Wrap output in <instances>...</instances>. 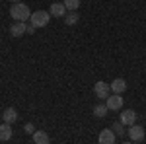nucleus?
<instances>
[{
  "label": "nucleus",
  "mask_w": 146,
  "mask_h": 144,
  "mask_svg": "<svg viewBox=\"0 0 146 144\" xmlns=\"http://www.w3.org/2000/svg\"><path fill=\"white\" fill-rule=\"evenodd\" d=\"M10 16L16 22H25V20L31 18V12H29V6L27 4L16 2V4H12V8H10Z\"/></svg>",
  "instance_id": "nucleus-1"
},
{
  "label": "nucleus",
  "mask_w": 146,
  "mask_h": 144,
  "mask_svg": "<svg viewBox=\"0 0 146 144\" xmlns=\"http://www.w3.org/2000/svg\"><path fill=\"white\" fill-rule=\"evenodd\" d=\"M31 25H35V27H45L47 23H49V20H51V14L49 12H43V10H37L31 14Z\"/></svg>",
  "instance_id": "nucleus-2"
},
{
  "label": "nucleus",
  "mask_w": 146,
  "mask_h": 144,
  "mask_svg": "<svg viewBox=\"0 0 146 144\" xmlns=\"http://www.w3.org/2000/svg\"><path fill=\"white\" fill-rule=\"evenodd\" d=\"M94 94L100 98V100H107L109 96H111V88H109V84H105V82H96L94 84Z\"/></svg>",
  "instance_id": "nucleus-3"
},
{
  "label": "nucleus",
  "mask_w": 146,
  "mask_h": 144,
  "mask_svg": "<svg viewBox=\"0 0 146 144\" xmlns=\"http://www.w3.org/2000/svg\"><path fill=\"white\" fill-rule=\"evenodd\" d=\"M105 101H107L105 105H107V109H109V111H121V109H123V103H125L123 98H121L119 94H111Z\"/></svg>",
  "instance_id": "nucleus-4"
},
{
  "label": "nucleus",
  "mask_w": 146,
  "mask_h": 144,
  "mask_svg": "<svg viewBox=\"0 0 146 144\" xmlns=\"http://www.w3.org/2000/svg\"><path fill=\"white\" fill-rule=\"evenodd\" d=\"M127 134L131 136V140L133 142H140L142 138H144V129L140 127V125H133V127H129V131H127Z\"/></svg>",
  "instance_id": "nucleus-5"
},
{
  "label": "nucleus",
  "mask_w": 146,
  "mask_h": 144,
  "mask_svg": "<svg viewBox=\"0 0 146 144\" xmlns=\"http://www.w3.org/2000/svg\"><path fill=\"white\" fill-rule=\"evenodd\" d=\"M119 121L123 123L125 127H133V125L136 123V113H135L133 109H125V111H121Z\"/></svg>",
  "instance_id": "nucleus-6"
},
{
  "label": "nucleus",
  "mask_w": 146,
  "mask_h": 144,
  "mask_svg": "<svg viewBox=\"0 0 146 144\" xmlns=\"http://www.w3.org/2000/svg\"><path fill=\"white\" fill-rule=\"evenodd\" d=\"M27 33V25L25 22H16L10 25V35L12 37H23V35Z\"/></svg>",
  "instance_id": "nucleus-7"
},
{
  "label": "nucleus",
  "mask_w": 146,
  "mask_h": 144,
  "mask_svg": "<svg viewBox=\"0 0 146 144\" xmlns=\"http://www.w3.org/2000/svg\"><path fill=\"white\" fill-rule=\"evenodd\" d=\"M115 136L117 134L113 133L111 129H103L100 133V136H98V142L100 144H115Z\"/></svg>",
  "instance_id": "nucleus-8"
},
{
  "label": "nucleus",
  "mask_w": 146,
  "mask_h": 144,
  "mask_svg": "<svg viewBox=\"0 0 146 144\" xmlns=\"http://www.w3.org/2000/svg\"><path fill=\"white\" fill-rule=\"evenodd\" d=\"M49 14L53 18H62V16H66V6L62 2H53L51 8H49Z\"/></svg>",
  "instance_id": "nucleus-9"
},
{
  "label": "nucleus",
  "mask_w": 146,
  "mask_h": 144,
  "mask_svg": "<svg viewBox=\"0 0 146 144\" xmlns=\"http://www.w3.org/2000/svg\"><path fill=\"white\" fill-rule=\"evenodd\" d=\"M109 88H111V94H123L125 90H127V80L125 78H115L111 84H109Z\"/></svg>",
  "instance_id": "nucleus-10"
},
{
  "label": "nucleus",
  "mask_w": 146,
  "mask_h": 144,
  "mask_svg": "<svg viewBox=\"0 0 146 144\" xmlns=\"http://www.w3.org/2000/svg\"><path fill=\"white\" fill-rule=\"evenodd\" d=\"M2 119H4V123H8V125L16 123L18 121V111L14 109V107H6L4 113H2Z\"/></svg>",
  "instance_id": "nucleus-11"
},
{
  "label": "nucleus",
  "mask_w": 146,
  "mask_h": 144,
  "mask_svg": "<svg viewBox=\"0 0 146 144\" xmlns=\"http://www.w3.org/2000/svg\"><path fill=\"white\" fill-rule=\"evenodd\" d=\"M31 138H33L35 144H51V138H49V134L45 131H35L31 134Z\"/></svg>",
  "instance_id": "nucleus-12"
},
{
  "label": "nucleus",
  "mask_w": 146,
  "mask_h": 144,
  "mask_svg": "<svg viewBox=\"0 0 146 144\" xmlns=\"http://www.w3.org/2000/svg\"><path fill=\"white\" fill-rule=\"evenodd\" d=\"M12 134H14L12 133V127L8 125V123H2V125H0V140H4V142L10 140Z\"/></svg>",
  "instance_id": "nucleus-13"
},
{
  "label": "nucleus",
  "mask_w": 146,
  "mask_h": 144,
  "mask_svg": "<svg viewBox=\"0 0 146 144\" xmlns=\"http://www.w3.org/2000/svg\"><path fill=\"white\" fill-rule=\"evenodd\" d=\"M107 105L105 103H98L96 107H94V117H98V119H103L105 115H107Z\"/></svg>",
  "instance_id": "nucleus-14"
},
{
  "label": "nucleus",
  "mask_w": 146,
  "mask_h": 144,
  "mask_svg": "<svg viewBox=\"0 0 146 144\" xmlns=\"http://www.w3.org/2000/svg\"><path fill=\"white\" fill-rule=\"evenodd\" d=\"M62 4L66 6L68 12H76L80 8V0H62Z\"/></svg>",
  "instance_id": "nucleus-15"
},
{
  "label": "nucleus",
  "mask_w": 146,
  "mask_h": 144,
  "mask_svg": "<svg viewBox=\"0 0 146 144\" xmlns=\"http://www.w3.org/2000/svg\"><path fill=\"white\" fill-rule=\"evenodd\" d=\"M64 20H66V25H76L78 20H80V16H78V12H68Z\"/></svg>",
  "instance_id": "nucleus-16"
},
{
  "label": "nucleus",
  "mask_w": 146,
  "mask_h": 144,
  "mask_svg": "<svg viewBox=\"0 0 146 144\" xmlns=\"http://www.w3.org/2000/svg\"><path fill=\"white\" fill-rule=\"evenodd\" d=\"M111 131H113L115 134H117V136H121V134H125V125H123L121 121H119V123H113Z\"/></svg>",
  "instance_id": "nucleus-17"
},
{
  "label": "nucleus",
  "mask_w": 146,
  "mask_h": 144,
  "mask_svg": "<svg viewBox=\"0 0 146 144\" xmlns=\"http://www.w3.org/2000/svg\"><path fill=\"white\" fill-rule=\"evenodd\" d=\"M23 131H25L27 134H33L35 131H37V129H35V127L31 125V123H25V127H23Z\"/></svg>",
  "instance_id": "nucleus-18"
},
{
  "label": "nucleus",
  "mask_w": 146,
  "mask_h": 144,
  "mask_svg": "<svg viewBox=\"0 0 146 144\" xmlns=\"http://www.w3.org/2000/svg\"><path fill=\"white\" fill-rule=\"evenodd\" d=\"M10 2H14V4H16V2H22V0H10Z\"/></svg>",
  "instance_id": "nucleus-19"
},
{
  "label": "nucleus",
  "mask_w": 146,
  "mask_h": 144,
  "mask_svg": "<svg viewBox=\"0 0 146 144\" xmlns=\"http://www.w3.org/2000/svg\"><path fill=\"white\" fill-rule=\"evenodd\" d=\"M123 144H135V142H133V140H131V142H123Z\"/></svg>",
  "instance_id": "nucleus-20"
}]
</instances>
